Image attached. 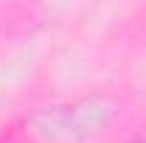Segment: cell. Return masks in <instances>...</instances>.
I'll return each mask as SVG.
<instances>
[{
	"label": "cell",
	"mask_w": 146,
	"mask_h": 143,
	"mask_svg": "<svg viewBox=\"0 0 146 143\" xmlns=\"http://www.w3.org/2000/svg\"><path fill=\"white\" fill-rule=\"evenodd\" d=\"M129 143H146V126H143V129H138V132L129 138Z\"/></svg>",
	"instance_id": "1"
}]
</instances>
